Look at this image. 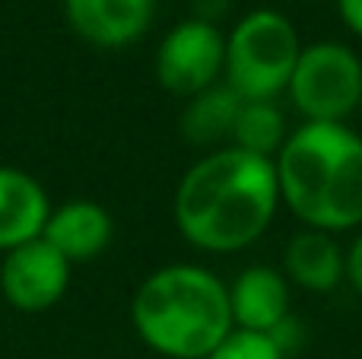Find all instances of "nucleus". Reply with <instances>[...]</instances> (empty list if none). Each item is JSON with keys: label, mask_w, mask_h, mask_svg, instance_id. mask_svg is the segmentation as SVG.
Here are the masks:
<instances>
[{"label": "nucleus", "mask_w": 362, "mask_h": 359, "mask_svg": "<svg viewBox=\"0 0 362 359\" xmlns=\"http://www.w3.org/2000/svg\"><path fill=\"white\" fill-rule=\"evenodd\" d=\"M280 207L274 159L219 146L178 178L172 220L178 235L197 252L235 254L267 233Z\"/></svg>", "instance_id": "1"}, {"label": "nucleus", "mask_w": 362, "mask_h": 359, "mask_svg": "<svg viewBox=\"0 0 362 359\" xmlns=\"http://www.w3.org/2000/svg\"><path fill=\"white\" fill-rule=\"evenodd\" d=\"M280 204L318 233L362 229V134L350 124L293 127L274 156Z\"/></svg>", "instance_id": "2"}, {"label": "nucleus", "mask_w": 362, "mask_h": 359, "mask_svg": "<svg viewBox=\"0 0 362 359\" xmlns=\"http://www.w3.org/2000/svg\"><path fill=\"white\" fill-rule=\"evenodd\" d=\"M131 324L153 353L206 359L232 331L229 283L204 264H163L134 290Z\"/></svg>", "instance_id": "3"}, {"label": "nucleus", "mask_w": 362, "mask_h": 359, "mask_svg": "<svg viewBox=\"0 0 362 359\" xmlns=\"http://www.w3.org/2000/svg\"><path fill=\"white\" fill-rule=\"evenodd\" d=\"M302 38L293 19L274 6H257L226 32L223 83L245 102H276L293 80Z\"/></svg>", "instance_id": "4"}, {"label": "nucleus", "mask_w": 362, "mask_h": 359, "mask_svg": "<svg viewBox=\"0 0 362 359\" xmlns=\"http://www.w3.org/2000/svg\"><path fill=\"white\" fill-rule=\"evenodd\" d=\"M286 95L302 121L346 124L362 105V57L334 38L302 45Z\"/></svg>", "instance_id": "5"}, {"label": "nucleus", "mask_w": 362, "mask_h": 359, "mask_svg": "<svg viewBox=\"0 0 362 359\" xmlns=\"http://www.w3.org/2000/svg\"><path fill=\"white\" fill-rule=\"evenodd\" d=\"M226 32L204 19H181L159 38L153 70L159 86L178 99H194L223 80Z\"/></svg>", "instance_id": "6"}, {"label": "nucleus", "mask_w": 362, "mask_h": 359, "mask_svg": "<svg viewBox=\"0 0 362 359\" xmlns=\"http://www.w3.org/2000/svg\"><path fill=\"white\" fill-rule=\"evenodd\" d=\"M70 273H74V264L54 245L35 239L4 254L0 293H4L10 309L23 312V315H42L64 299L70 286Z\"/></svg>", "instance_id": "7"}, {"label": "nucleus", "mask_w": 362, "mask_h": 359, "mask_svg": "<svg viewBox=\"0 0 362 359\" xmlns=\"http://www.w3.org/2000/svg\"><path fill=\"white\" fill-rule=\"evenodd\" d=\"M156 0H64L70 32L89 48L121 51L150 32Z\"/></svg>", "instance_id": "8"}, {"label": "nucleus", "mask_w": 362, "mask_h": 359, "mask_svg": "<svg viewBox=\"0 0 362 359\" xmlns=\"http://www.w3.org/2000/svg\"><path fill=\"white\" fill-rule=\"evenodd\" d=\"M42 239L54 245L70 264H89L112 245L115 220L102 204L89 197H70L51 207Z\"/></svg>", "instance_id": "9"}, {"label": "nucleus", "mask_w": 362, "mask_h": 359, "mask_svg": "<svg viewBox=\"0 0 362 359\" xmlns=\"http://www.w3.org/2000/svg\"><path fill=\"white\" fill-rule=\"evenodd\" d=\"M232 328L270 334L289 312V280L270 264H251L229 283Z\"/></svg>", "instance_id": "10"}, {"label": "nucleus", "mask_w": 362, "mask_h": 359, "mask_svg": "<svg viewBox=\"0 0 362 359\" xmlns=\"http://www.w3.org/2000/svg\"><path fill=\"white\" fill-rule=\"evenodd\" d=\"M51 207L48 191L32 172L0 165V254L42 239Z\"/></svg>", "instance_id": "11"}, {"label": "nucleus", "mask_w": 362, "mask_h": 359, "mask_svg": "<svg viewBox=\"0 0 362 359\" xmlns=\"http://www.w3.org/2000/svg\"><path fill=\"white\" fill-rule=\"evenodd\" d=\"M283 277L305 293H331L346 283V248L337 235L299 229L283 252Z\"/></svg>", "instance_id": "12"}, {"label": "nucleus", "mask_w": 362, "mask_h": 359, "mask_svg": "<svg viewBox=\"0 0 362 359\" xmlns=\"http://www.w3.org/2000/svg\"><path fill=\"white\" fill-rule=\"evenodd\" d=\"M238 108H242V99L226 83H216L200 95L187 99L178 118V131L191 146H213V150L229 146Z\"/></svg>", "instance_id": "13"}, {"label": "nucleus", "mask_w": 362, "mask_h": 359, "mask_svg": "<svg viewBox=\"0 0 362 359\" xmlns=\"http://www.w3.org/2000/svg\"><path fill=\"white\" fill-rule=\"evenodd\" d=\"M286 137H289L286 114H283V108L276 102H245L242 99V108H238L235 124H232L229 146L274 159L280 153V146L286 143Z\"/></svg>", "instance_id": "14"}, {"label": "nucleus", "mask_w": 362, "mask_h": 359, "mask_svg": "<svg viewBox=\"0 0 362 359\" xmlns=\"http://www.w3.org/2000/svg\"><path fill=\"white\" fill-rule=\"evenodd\" d=\"M206 359H286V356H283V350L276 347L267 334L232 328L229 334L223 337V343Z\"/></svg>", "instance_id": "15"}, {"label": "nucleus", "mask_w": 362, "mask_h": 359, "mask_svg": "<svg viewBox=\"0 0 362 359\" xmlns=\"http://www.w3.org/2000/svg\"><path fill=\"white\" fill-rule=\"evenodd\" d=\"M267 337L276 343V347L283 350V356L289 359V356L296 353V350L302 347V343H305V328H302V322H299V318H296V315H289L286 322H280V324H276V328L270 331Z\"/></svg>", "instance_id": "16"}, {"label": "nucleus", "mask_w": 362, "mask_h": 359, "mask_svg": "<svg viewBox=\"0 0 362 359\" xmlns=\"http://www.w3.org/2000/svg\"><path fill=\"white\" fill-rule=\"evenodd\" d=\"M346 283L356 296H362V229L346 248Z\"/></svg>", "instance_id": "17"}, {"label": "nucleus", "mask_w": 362, "mask_h": 359, "mask_svg": "<svg viewBox=\"0 0 362 359\" xmlns=\"http://www.w3.org/2000/svg\"><path fill=\"white\" fill-rule=\"evenodd\" d=\"M232 0H191V10H194V19H204V23H213L219 25V19L229 13Z\"/></svg>", "instance_id": "18"}, {"label": "nucleus", "mask_w": 362, "mask_h": 359, "mask_svg": "<svg viewBox=\"0 0 362 359\" xmlns=\"http://www.w3.org/2000/svg\"><path fill=\"white\" fill-rule=\"evenodd\" d=\"M340 13V23L350 29V35L362 38V0H334Z\"/></svg>", "instance_id": "19"}, {"label": "nucleus", "mask_w": 362, "mask_h": 359, "mask_svg": "<svg viewBox=\"0 0 362 359\" xmlns=\"http://www.w3.org/2000/svg\"><path fill=\"white\" fill-rule=\"evenodd\" d=\"M318 4H321V0H318Z\"/></svg>", "instance_id": "20"}, {"label": "nucleus", "mask_w": 362, "mask_h": 359, "mask_svg": "<svg viewBox=\"0 0 362 359\" xmlns=\"http://www.w3.org/2000/svg\"><path fill=\"white\" fill-rule=\"evenodd\" d=\"M61 4H64V0H61Z\"/></svg>", "instance_id": "21"}]
</instances>
